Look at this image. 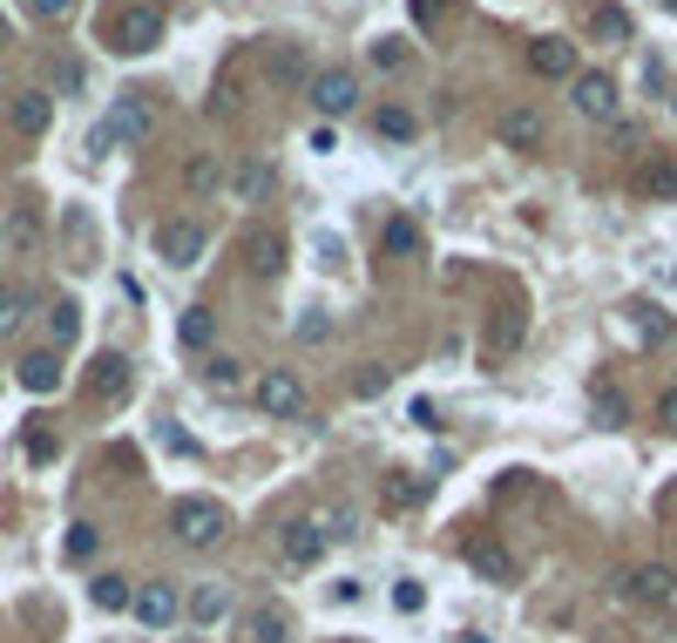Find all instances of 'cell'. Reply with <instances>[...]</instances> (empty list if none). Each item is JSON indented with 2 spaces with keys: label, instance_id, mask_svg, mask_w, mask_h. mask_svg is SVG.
I'll return each mask as SVG.
<instances>
[{
  "label": "cell",
  "instance_id": "obj_24",
  "mask_svg": "<svg viewBox=\"0 0 677 643\" xmlns=\"http://www.w3.org/2000/svg\"><path fill=\"white\" fill-rule=\"evenodd\" d=\"M373 129H380L386 143H414V136H420V115H414V109H393V102H386V109L373 115Z\"/></svg>",
  "mask_w": 677,
  "mask_h": 643
},
{
  "label": "cell",
  "instance_id": "obj_16",
  "mask_svg": "<svg viewBox=\"0 0 677 643\" xmlns=\"http://www.w3.org/2000/svg\"><path fill=\"white\" fill-rule=\"evenodd\" d=\"M89 393L95 399H129V359L123 352H102L89 366Z\"/></svg>",
  "mask_w": 677,
  "mask_h": 643
},
{
  "label": "cell",
  "instance_id": "obj_38",
  "mask_svg": "<svg viewBox=\"0 0 677 643\" xmlns=\"http://www.w3.org/2000/svg\"><path fill=\"white\" fill-rule=\"evenodd\" d=\"M596 27H603V34H630V14L623 8H596Z\"/></svg>",
  "mask_w": 677,
  "mask_h": 643
},
{
  "label": "cell",
  "instance_id": "obj_17",
  "mask_svg": "<svg viewBox=\"0 0 677 643\" xmlns=\"http://www.w3.org/2000/svg\"><path fill=\"white\" fill-rule=\"evenodd\" d=\"M636 190L657 196V204H677V156H644V170H636Z\"/></svg>",
  "mask_w": 677,
  "mask_h": 643
},
{
  "label": "cell",
  "instance_id": "obj_22",
  "mask_svg": "<svg viewBox=\"0 0 677 643\" xmlns=\"http://www.w3.org/2000/svg\"><path fill=\"white\" fill-rule=\"evenodd\" d=\"M27 305H34L27 285H0V339H14L27 326Z\"/></svg>",
  "mask_w": 677,
  "mask_h": 643
},
{
  "label": "cell",
  "instance_id": "obj_18",
  "mask_svg": "<svg viewBox=\"0 0 677 643\" xmlns=\"http://www.w3.org/2000/svg\"><path fill=\"white\" fill-rule=\"evenodd\" d=\"M183 610H190V623H196V630H211V623H224V617H230V589H224V583H204V589H190Z\"/></svg>",
  "mask_w": 677,
  "mask_h": 643
},
{
  "label": "cell",
  "instance_id": "obj_7",
  "mask_svg": "<svg viewBox=\"0 0 677 643\" xmlns=\"http://www.w3.org/2000/svg\"><path fill=\"white\" fill-rule=\"evenodd\" d=\"M312 109H318V115H352V109H360V82H352L346 68L312 75Z\"/></svg>",
  "mask_w": 677,
  "mask_h": 643
},
{
  "label": "cell",
  "instance_id": "obj_42",
  "mask_svg": "<svg viewBox=\"0 0 677 643\" xmlns=\"http://www.w3.org/2000/svg\"><path fill=\"white\" fill-rule=\"evenodd\" d=\"M339 258H346V245H339V237H318V264H326V271H332Z\"/></svg>",
  "mask_w": 677,
  "mask_h": 643
},
{
  "label": "cell",
  "instance_id": "obj_15",
  "mask_svg": "<svg viewBox=\"0 0 677 643\" xmlns=\"http://www.w3.org/2000/svg\"><path fill=\"white\" fill-rule=\"evenodd\" d=\"M245 643H292V610L285 602H258L245 617Z\"/></svg>",
  "mask_w": 677,
  "mask_h": 643
},
{
  "label": "cell",
  "instance_id": "obj_4",
  "mask_svg": "<svg viewBox=\"0 0 677 643\" xmlns=\"http://www.w3.org/2000/svg\"><path fill=\"white\" fill-rule=\"evenodd\" d=\"M326 542H332V529L318 515H292L285 529H278V555L292 562V569H312V562H326Z\"/></svg>",
  "mask_w": 677,
  "mask_h": 643
},
{
  "label": "cell",
  "instance_id": "obj_37",
  "mask_svg": "<svg viewBox=\"0 0 677 643\" xmlns=\"http://www.w3.org/2000/svg\"><path fill=\"white\" fill-rule=\"evenodd\" d=\"M373 61H380V68H407V48H400V42H373Z\"/></svg>",
  "mask_w": 677,
  "mask_h": 643
},
{
  "label": "cell",
  "instance_id": "obj_14",
  "mask_svg": "<svg viewBox=\"0 0 677 643\" xmlns=\"http://www.w3.org/2000/svg\"><path fill=\"white\" fill-rule=\"evenodd\" d=\"M285 237H278V230H251L245 237V264H251V278H278V271H285Z\"/></svg>",
  "mask_w": 677,
  "mask_h": 643
},
{
  "label": "cell",
  "instance_id": "obj_40",
  "mask_svg": "<svg viewBox=\"0 0 677 643\" xmlns=\"http://www.w3.org/2000/svg\"><path fill=\"white\" fill-rule=\"evenodd\" d=\"M326 596H332V602H360V576H339Z\"/></svg>",
  "mask_w": 677,
  "mask_h": 643
},
{
  "label": "cell",
  "instance_id": "obj_3",
  "mask_svg": "<svg viewBox=\"0 0 677 643\" xmlns=\"http://www.w3.org/2000/svg\"><path fill=\"white\" fill-rule=\"evenodd\" d=\"M204 251H211V230L196 224V217H170V224H156V258H163L170 271L204 264Z\"/></svg>",
  "mask_w": 677,
  "mask_h": 643
},
{
  "label": "cell",
  "instance_id": "obj_34",
  "mask_svg": "<svg viewBox=\"0 0 677 643\" xmlns=\"http://www.w3.org/2000/svg\"><path fill=\"white\" fill-rule=\"evenodd\" d=\"M630 318H636V332H644V339L670 332V318H664V312H651V305H630Z\"/></svg>",
  "mask_w": 677,
  "mask_h": 643
},
{
  "label": "cell",
  "instance_id": "obj_35",
  "mask_svg": "<svg viewBox=\"0 0 677 643\" xmlns=\"http://www.w3.org/2000/svg\"><path fill=\"white\" fill-rule=\"evenodd\" d=\"M326 332H332V318H326V312H305V318H298V339H305V346H318Z\"/></svg>",
  "mask_w": 677,
  "mask_h": 643
},
{
  "label": "cell",
  "instance_id": "obj_2",
  "mask_svg": "<svg viewBox=\"0 0 677 643\" xmlns=\"http://www.w3.org/2000/svg\"><path fill=\"white\" fill-rule=\"evenodd\" d=\"M224 529H230V515H224V501H211V495H183V501L170 508V535H177L183 549H217Z\"/></svg>",
  "mask_w": 677,
  "mask_h": 643
},
{
  "label": "cell",
  "instance_id": "obj_21",
  "mask_svg": "<svg viewBox=\"0 0 677 643\" xmlns=\"http://www.w3.org/2000/svg\"><path fill=\"white\" fill-rule=\"evenodd\" d=\"M21 386H27V393H55V386H61V359H55L48 346L27 352V359H21Z\"/></svg>",
  "mask_w": 677,
  "mask_h": 643
},
{
  "label": "cell",
  "instance_id": "obj_41",
  "mask_svg": "<svg viewBox=\"0 0 677 643\" xmlns=\"http://www.w3.org/2000/svg\"><path fill=\"white\" fill-rule=\"evenodd\" d=\"M27 8H34V14H42V21H61V14L75 8V0H27Z\"/></svg>",
  "mask_w": 677,
  "mask_h": 643
},
{
  "label": "cell",
  "instance_id": "obj_8",
  "mask_svg": "<svg viewBox=\"0 0 677 643\" xmlns=\"http://www.w3.org/2000/svg\"><path fill=\"white\" fill-rule=\"evenodd\" d=\"M617 596H630V602H670L677 596V569H670V562H644V569H630L617 583Z\"/></svg>",
  "mask_w": 677,
  "mask_h": 643
},
{
  "label": "cell",
  "instance_id": "obj_27",
  "mask_svg": "<svg viewBox=\"0 0 677 643\" xmlns=\"http://www.w3.org/2000/svg\"><path fill=\"white\" fill-rule=\"evenodd\" d=\"M0 237H8V251H34V245H42V217H34V204H21Z\"/></svg>",
  "mask_w": 677,
  "mask_h": 643
},
{
  "label": "cell",
  "instance_id": "obj_30",
  "mask_svg": "<svg viewBox=\"0 0 677 643\" xmlns=\"http://www.w3.org/2000/svg\"><path fill=\"white\" fill-rule=\"evenodd\" d=\"M420 495H427V488H420L414 474H386V508H393V515H400V508H420Z\"/></svg>",
  "mask_w": 677,
  "mask_h": 643
},
{
  "label": "cell",
  "instance_id": "obj_43",
  "mask_svg": "<svg viewBox=\"0 0 677 643\" xmlns=\"http://www.w3.org/2000/svg\"><path fill=\"white\" fill-rule=\"evenodd\" d=\"M14 42V27H8V14H0V48H8Z\"/></svg>",
  "mask_w": 677,
  "mask_h": 643
},
{
  "label": "cell",
  "instance_id": "obj_11",
  "mask_svg": "<svg viewBox=\"0 0 677 643\" xmlns=\"http://www.w3.org/2000/svg\"><path fill=\"white\" fill-rule=\"evenodd\" d=\"M495 136H501V149H522V156H535V149H542V136H549V123H542L535 109H522V102H515V109H501Z\"/></svg>",
  "mask_w": 677,
  "mask_h": 643
},
{
  "label": "cell",
  "instance_id": "obj_1",
  "mask_svg": "<svg viewBox=\"0 0 677 643\" xmlns=\"http://www.w3.org/2000/svg\"><path fill=\"white\" fill-rule=\"evenodd\" d=\"M156 136V102H149V89H129V95H115V109L102 115V129H95V149H143Z\"/></svg>",
  "mask_w": 677,
  "mask_h": 643
},
{
  "label": "cell",
  "instance_id": "obj_28",
  "mask_svg": "<svg viewBox=\"0 0 677 643\" xmlns=\"http://www.w3.org/2000/svg\"><path fill=\"white\" fill-rule=\"evenodd\" d=\"M474 569H482L488 583H508V576H515V555L495 549V542H474Z\"/></svg>",
  "mask_w": 677,
  "mask_h": 643
},
{
  "label": "cell",
  "instance_id": "obj_29",
  "mask_svg": "<svg viewBox=\"0 0 677 643\" xmlns=\"http://www.w3.org/2000/svg\"><path fill=\"white\" fill-rule=\"evenodd\" d=\"M230 190L245 196V204H258V196L271 190V170H264V163H237V170H230Z\"/></svg>",
  "mask_w": 677,
  "mask_h": 643
},
{
  "label": "cell",
  "instance_id": "obj_31",
  "mask_svg": "<svg viewBox=\"0 0 677 643\" xmlns=\"http://www.w3.org/2000/svg\"><path fill=\"white\" fill-rule=\"evenodd\" d=\"M48 326H55V346H68L75 332H82V305H75V298H55V312H48Z\"/></svg>",
  "mask_w": 677,
  "mask_h": 643
},
{
  "label": "cell",
  "instance_id": "obj_25",
  "mask_svg": "<svg viewBox=\"0 0 677 643\" xmlns=\"http://www.w3.org/2000/svg\"><path fill=\"white\" fill-rule=\"evenodd\" d=\"M380 245H386V258H414V251H420V224H414V217H386Z\"/></svg>",
  "mask_w": 677,
  "mask_h": 643
},
{
  "label": "cell",
  "instance_id": "obj_36",
  "mask_svg": "<svg viewBox=\"0 0 677 643\" xmlns=\"http://www.w3.org/2000/svg\"><path fill=\"white\" fill-rule=\"evenodd\" d=\"M596 420H610V427H623V393H596Z\"/></svg>",
  "mask_w": 677,
  "mask_h": 643
},
{
  "label": "cell",
  "instance_id": "obj_32",
  "mask_svg": "<svg viewBox=\"0 0 677 643\" xmlns=\"http://www.w3.org/2000/svg\"><path fill=\"white\" fill-rule=\"evenodd\" d=\"M61 549H68V562H89V555L102 549V529H95V521H75V529H68V542H61Z\"/></svg>",
  "mask_w": 677,
  "mask_h": 643
},
{
  "label": "cell",
  "instance_id": "obj_13",
  "mask_svg": "<svg viewBox=\"0 0 677 643\" xmlns=\"http://www.w3.org/2000/svg\"><path fill=\"white\" fill-rule=\"evenodd\" d=\"M177 610H183V602H177V583H143V589H136V617H143L149 630H170Z\"/></svg>",
  "mask_w": 677,
  "mask_h": 643
},
{
  "label": "cell",
  "instance_id": "obj_39",
  "mask_svg": "<svg viewBox=\"0 0 677 643\" xmlns=\"http://www.w3.org/2000/svg\"><path fill=\"white\" fill-rule=\"evenodd\" d=\"M657 420H664V433H677V386H664V399H657Z\"/></svg>",
  "mask_w": 677,
  "mask_h": 643
},
{
  "label": "cell",
  "instance_id": "obj_6",
  "mask_svg": "<svg viewBox=\"0 0 677 643\" xmlns=\"http://www.w3.org/2000/svg\"><path fill=\"white\" fill-rule=\"evenodd\" d=\"M258 407H264L271 420H298V414H305V380H298L292 366H271V373L258 380Z\"/></svg>",
  "mask_w": 677,
  "mask_h": 643
},
{
  "label": "cell",
  "instance_id": "obj_10",
  "mask_svg": "<svg viewBox=\"0 0 677 643\" xmlns=\"http://www.w3.org/2000/svg\"><path fill=\"white\" fill-rule=\"evenodd\" d=\"M8 123H14V136H48V123H55V95H48V89H14Z\"/></svg>",
  "mask_w": 677,
  "mask_h": 643
},
{
  "label": "cell",
  "instance_id": "obj_33",
  "mask_svg": "<svg viewBox=\"0 0 677 643\" xmlns=\"http://www.w3.org/2000/svg\"><path fill=\"white\" fill-rule=\"evenodd\" d=\"M393 610H407V617H420V610H427V589H420L414 576H400V583H393Z\"/></svg>",
  "mask_w": 677,
  "mask_h": 643
},
{
  "label": "cell",
  "instance_id": "obj_5",
  "mask_svg": "<svg viewBox=\"0 0 677 643\" xmlns=\"http://www.w3.org/2000/svg\"><path fill=\"white\" fill-rule=\"evenodd\" d=\"M156 42H163V14L156 8H123L109 21V48L115 55H149Z\"/></svg>",
  "mask_w": 677,
  "mask_h": 643
},
{
  "label": "cell",
  "instance_id": "obj_12",
  "mask_svg": "<svg viewBox=\"0 0 677 643\" xmlns=\"http://www.w3.org/2000/svg\"><path fill=\"white\" fill-rule=\"evenodd\" d=\"M576 109L589 115V123H617L623 95H617V82H610V75H576Z\"/></svg>",
  "mask_w": 677,
  "mask_h": 643
},
{
  "label": "cell",
  "instance_id": "obj_26",
  "mask_svg": "<svg viewBox=\"0 0 677 643\" xmlns=\"http://www.w3.org/2000/svg\"><path fill=\"white\" fill-rule=\"evenodd\" d=\"M224 183V163H217V156H190V163H183V190L190 196H211Z\"/></svg>",
  "mask_w": 677,
  "mask_h": 643
},
{
  "label": "cell",
  "instance_id": "obj_19",
  "mask_svg": "<svg viewBox=\"0 0 677 643\" xmlns=\"http://www.w3.org/2000/svg\"><path fill=\"white\" fill-rule=\"evenodd\" d=\"M89 602H95V610H109V617H115V610H136V583L115 576V569H102V576L89 583Z\"/></svg>",
  "mask_w": 677,
  "mask_h": 643
},
{
  "label": "cell",
  "instance_id": "obj_9",
  "mask_svg": "<svg viewBox=\"0 0 677 643\" xmlns=\"http://www.w3.org/2000/svg\"><path fill=\"white\" fill-rule=\"evenodd\" d=\"M529 68L542 75V82H576V42L535 34V42H529Z\"/></svg>",
  "mask_w": 677,
  "mask_h": 643
},
{
  "label": "cell",
  "instance_id": "obj_23",
  "mask_svg": "<svg viewBox=\"0 0 677 643\" xmlns=\"http://www.w3.org/2000/svg\"><path fill=\"white\" fill-rule=\"evenodd\" d=\"M204 386H211V393H237V386H245V359L211 352V359H204Z\"/></svg>",
  "mask_w": 677,
  "mask_h": 643
},
{
  "label": "cell",
  "instance_id": "obj_20",
  "mask_svg": "<svg viewBox=\"0 0 677 643\" xmlns=\"http://www.w3.org/2000/svg\"><path fill=\"white\" fill-rule=\"evenodd\" d=\"M217 339V312L211 305H190L183 318H177V346H190V352H204Z\"/></svg>",
  "mask_w": 677,
  "mask_h": 643
}]
</instances>
